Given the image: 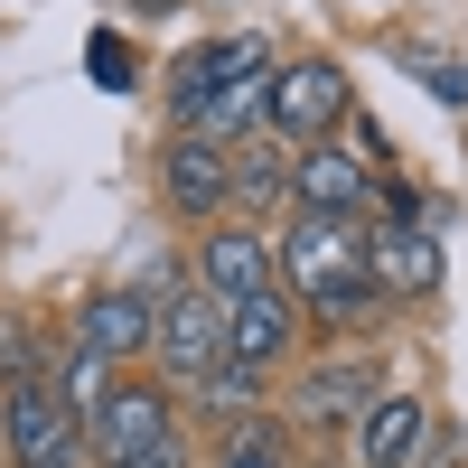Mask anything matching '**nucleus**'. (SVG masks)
<instances>
[{"instance_id":"f257e3e1","label":"nucleus","mask_w":468,"mask_h":468,"mask_svg":"<svg viewBox=\"0 0 468 468\" xmlns=\"http://www.w3.org/2000/svg\"><path fill=\"white\" fill-rule=\"evenodd\" d=\"M375 282L366 271V216H291V234L271 244V291L291 300H328Z\"/></svg>"},{"instance_id":"f03ea898","label":"nucleus","mask_w":468,"mask_h":468,"mask_svg":"<svg viewBox=\"0 0 468 468\" xmlns=\"http://www.w3.org/2000/svg\"><path fill=\"white\" fill-rule=\"evenodd\" d=\"M346 112H356V85H346L337 57H291V66H271L262 132L282 141V150H319V141H337Z\"/></svg>"},{"instance_id":"7ed1b4c3","label":"nucleus","mask_w":468,"mask_h":468,"mask_svg":"<svg viewBox=\"0 0 468 468\" xmlns=\"http://www.w3.org/2000/svg\"><path fill=\"white\" fill-rule=\"evenodd\" d=\"M160 441H178V421H169V394H160V384H112V394L85 412V450H94L103 468H122V459L160 450Z\"/></svg>"},{"instance_id":"20e7f679","label":"nucleus","mask_w":468,"mask_h":468,"mask_svg":"<svg viewBox=\"0 0 468 468\" xmlns=\"http://www.w3.org/2000/svg\"><path fill=\"white\" fill-rule=\"evenodd\" d=\"M150 356H160V375H178V384H207V375L225 366V300L169 291V300H160V337H150Z\"/></svg>"},{"instance_id":"39448f33","label":"nucleus","mask_w":468,"mask_h":468,"mask_svg":"<svg viewBox=\"0 0 468 468\" xmlns=\"http://www.w3.org/2000/svg\"><path fill=\"white\" fill-rule=\"evenodd\" d=\"M75 450H85V421L57 403L48 375H19L10 384V459L19 468H75Z\"/></svg>"},{"instance_id":"423d86ee","label":"nucleus","mask_w":468,"mask_h":468,"mask_svg":"<svg viewBox=\"0 0 468 468\" xmlns=\"http://www.w3.org/2000/svg\"><path fill=\"white\" fill-rule=\"evenodd\" d=\"M150 337H160V300L132 291V282H112V291H94L85 309H75V346H85V356H103V366L150 356Z\"/></svg>"},{"instance_id":"0eeeda50","label":"nucleus","mask_w":468,"mask_h":468,"mask_svg":"<svg viewBox=\"0 0 468 468\" xmlns=\"http://www.w3.org/2000/svg\"><path fill=\"white\" fill-rule=\"evenodd\" d=\"M291 197H300V216H366V207H375L366 150H346V141L291 150Z\"/></svg>"},{"instance_id":"6e6552de","label":"nucleus","mask_w":468,"mask_h":468,"mask_svg":"<svg viewBox=\"0 0 468 468\" xmlns=\"http://www.w3.org/2000/svg\"><path fill=\"white\" fill-rule=\"evenodd\" d=\"M262 103H271V66L234 75V85H207V94H187V103H169V112H178V132H187V141L234 150V141H253V132H262Z\"/></svg>"},{"instance_id":"1a4fd4ad","label":"nucleus","mask_w":468,"mask_h":468,"mask_svg":"<svg viewBox=\"0 0 468 468\" xmlns=\"http://www.w3.org/2000/svg\"><path fill=\"white\" fill-rule=\"evenodd\" d=\"M160 197H169L178 216H197V225H207L216 207H234V150L169 132V150H160Z\"/></svg>"},{"instance_id":"9d476101","label":"nucleus","mask_w":468,"mask_h":468,"mask_svg":"<svg viewBox=\"0 0 468 468\" xmlns=\"http://www.w3.org/2000/svg\"><path fill=\"white\" fill-rule=\"evenodd\" d=\"M366 271H375V291H394V300H431L441 291V234L431 225H366Z\"/></svg>"},{"instance_id":"9b49d317","label":"nucleus","mask_w":468,"mask_h":468,"mask_svg":"<svg viewBox=\"0 0 468 468\" xmlns=\"http://www.w3.org/2000/svg\"><path fill=\"white\" fill-rule=\"evenodd\" d=\"M291 337H300V300H291V291H253V300L225 309V366L271 375V366L291 356Z\"/></svg>"},{"instance_id":"f8f14e48","label":"nucleus","mask_w":468,"mask_h":468,"mask_svg":"<svg viewBox=\"0 0 468 468\" xmlns=\"http://www.w3.org/2000/svg\"><path fill=\"white\" fill-rule=\"evenodd\" d=\"M197 291L225 300V309L253 300V291H271V244H262L253 225H216L207 244H197Z\"/></svg>"},{"instance_id":"ddd939ff","label":"nucleus","mask_w":468,"mask_h":468,"mask_svg":"<svg viewBox=\"0 0 468 468\" xmlns=\"http://www.w3.org/2000/svg\"><path fill=\"white\" fill-rule=\"evenodd\" d=\"M291 412H300V421H366V412H375V375H366V356L319 366V375L291 394Z\"/></svg>"},{"instance_id":"4468645a","label":"nucleus","mask_w":468,"mask_h":468,"mask_svg":"<svg viewBox=\"0 0 468 468\" xmlns=\"http://www.w3.org/2000/svg\"><path fill=\"white\" fill-rule=\"evenodd\" d=\"M356 431H366V468H412L421 431H431V412H421L412 394H375V412L356 421Z\"/></svg>"},{"instance_id":"2eb2a0df","label":"nucleus","mask_w":468,"mask_h":468,"mask_svg":"<svg viewBox=\"0 0 468 468\" xmlns=\"http://www.w3.org/2000/svg\"><path fill=\"white\" fill-rule=\"evenodd\" d=\"M253 66H262V48H253V37H225V48H187V57H178V85H169V103L207 94V85H234V75H253Z\"/></svg>"},{"instance_id":"dca6fc26","label":"nucleus","mask_w":468,"mask_h":468,"mask_svg":"<svg viewBox=\"0 0 468 468\" xmlns=\"http://www.w3.org/2000/svg\"><path fill=\"white\" fill-rule=\"evenodd\" d=\"M291 187V169H282V141H234V207H271Z\"/></svg>"},{"instance_id":"f3484780","label":"nucleus","mask_w":468,"mask_h":468,"mask_svg":"<svg viewBox=\"0 0 468 468\" xmlns=\"http://www.w3.org/2000/svg\"><path fill=\"white\" fill-rule=\"evenodd\" d=\"M384 57H394V66L412 75L421 94H441V103H468V66H450V57H431V48H421V37H394V48H384Z\"/></svg>"},{"instance_id":"a211bd4d","label":"nucleus","mask_w":468,"mask_h":468,"mask_svg":"<svg viewBox=\"0 0 468 468\" xmlns=\"http://www.w3.org/2000/svg\"><path fill=\"white\" fill-rule=\"evenodd\" d=\"M103 394H112V366H103V356H85V346L66 337V375H57V403H66L75 421H85V412H94Z\"/></svg>"},{"instance_id":"6ab92c4d","label":"nucleus","mask_w":468,"mask_h":468,"mask_svg":"<svg viewBox=\"0 0 468 468\" xmlns=\"http://www.w3.org/2000/svg\"><path fill=\"white\" fill-rule=\"evenodd\" d=\"M197 394H207V412H244V403L262 394V375H253V366H216Z\"/></svg>"},{"instance_id":"aec40b11","label":"nucleus","mask_w":468,"mask_h":468,"mask_svg":"<svg viewBox=\"0 0 468 468\" xmlns=\"http://www.w3.org/2000/svg\"><path fill=\"white\" fill-rule=\"evenodd\" d=\"M85 66H94V85H103V94H122L132 75H141V66H132V48H122V37H112V28L94 37V57H85Z\"/></svg>"},{"instance_id":"412c9836","label":"nucleus","mask_w":468,"mask_h":468,"mask_svg":"<svg viewBox=\"0 0 468 468\" xmlns=\"http://www.w3.org/2000/svg\"><path fill=\"white\" fill-rule=\"evenodd\" d=\"M216 468H291V459H282V441H271V431H244V441L216 459Z\"/></svg>"},{"instance_id":"4be33fe9","label":"nucleus","mask_w":468,"mask_h":468,"mask_svg":"<svg viewBox=\"0 0 468 468\" xmlns=\"http://www.w3.org/2000/svg\"><path fill=\"white\" fill-rule=\"evenodd\" d=\"M122 468H187V441H160V450H141V459H122Z\"/></svg>"},{"instance_id":"5701e85b","label":"nucleus","mask_w":468,"mask_h":468,"mask_svg":"<svg viewBox=\"0 0 468 468\" xmlns=\"http://www.w3.org/2000/svg\"><path fill=\"white\" fill-rule=\"evenodd\" d=\"M132 10H150V19H160V10H178V0H132Z\"/></svg>"}]
</instances>
